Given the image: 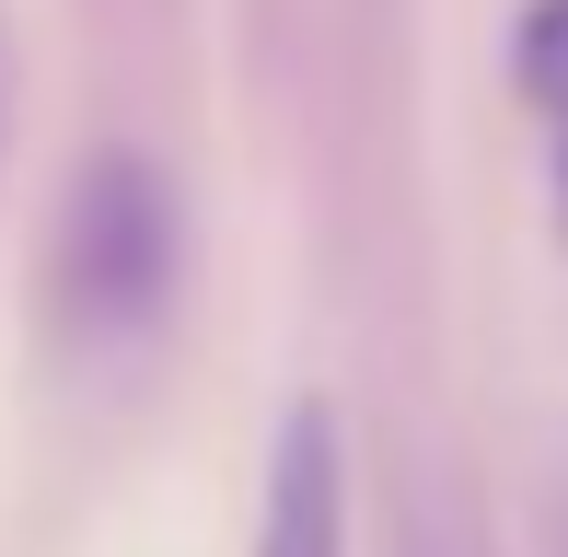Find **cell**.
<instances>
[{
  "instance_id": "2",
  "label": "cell",
  "mask_w": 568,
  "mask_h": 557,
  "mask_svg": "<svg viewBox=\"0 0 568 557\" xmlns=\"http://www.w3.org/2000/svg\"><path fill=\"white\" fill-rule=\"evenodd\" d=\"M244 557H348V442H337L325 395H302L267 429V488H255V546Z\"/></svg>"
},
{
  "instance_id": "1",
  "label": "cell",
  "mask_w": 568,
  "mask_h": 557,
  "mask_svg": "<svg viewBox=\"0 0 568 557\" xmlns=\"http://www.w3.org/2000/svg\"><path fill=\"white\" fill-rule=\"evenodd\" d=\"M59 256H70V302L105 325H140L174 278V186L140 163V151H93L70 174V221H59Z\"/></svg>"
},
{
  "instance_id": "3",
  "label": "cell",
  "mask_w": 568,
  "mask_h": 557,
  "mask_svg": "<svg viewBox=\"0 0 568 557\" xmlns=\"http://www.w3.org/2000/svg\"><path fill=\"white\" fill-rule=\"evenodd\" d=\"M510 82H523L546 117H568V0H534V12H523V36H510Z\"/></svg>"
}]
</instances>
